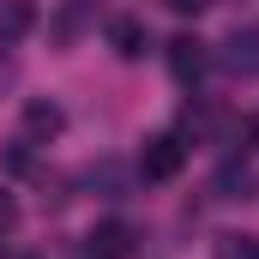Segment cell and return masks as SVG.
<instances>
[{
	"mask_svg": "<svg viewBox=\"0 0 259 259\" xmlns=\"http://www.w3.org/2000/svg\"><path fill=\"white\" fill-rule=\"evenodd\" d=\"M133 253V229L127 223H103L84 235V259H127Z\"/></svg>",
	"mask_w": 259,
	"mask_h": 259,
	"instance_id": "obj_7",
	"label": "cell"
},
{
	"mask_svg": "<svg viewBox=\"0 0 259 259\" xmlns=\"http://www.w3.org/2000/svg\"><path fill=\"white\" fill-rule=\"evenodd\" d=\"M217 193H223V199H259V145H241V157L223 163Z\"/></svg>",
	"mask_w": 259,
	"mask_h": 259,
	"instance_id": "obj_3",
	"label": "cell"
},
{
	"mask_svg": "<svg viewBox=\"0 0 259 259\" xmlns=\"http://www.w3.org/2000/svg\"><path fill=\"white\" fill-rule=\"evenodd\" d=\"M12 84H18V66H12V55H6V49H0V97H6V91H12Z\"/></svg>",
	"mask_w": 259,
	"mask_h": 259,
	"instance_id": "obj_11",
	"label": "cell"
},
{
	"mask_svg": "<svg viewBox=\"0 0 259 259\" xmlns=\"http://www.w3.org/2000/svg\"><path fill=\"white\" fill-rule=\"evenodd\" d=\"M205 66H211V42H199V36H175V42H169V72H175V84L193 91L199 78H205Z\"/></svg>",
	"mask_w": 259,
	"mask_h": 259,
	"instance_id": "obj_4",
	"label": "cell"
},
{
	"mask_svg": "<svg viewBox=\"0 0 259 259\" xmlns=\"http://www.w3.org/2000/svg\"><path fill=\"white\" fill-rule=\"evenodd\" d=\"M61 127H66V115L55 109V103H24V145H49V139H61Z\"/></svg>",
	"mask_w": 259,
	"mask_h": 259,
	"instance_id": "obj_6",
	"label": "cell"
},
{
	"mask_svg": "<svg viewBox=\"0 0 259 259\" xmlns=\"http://www.w3.org/2000/svg\"><path fill=\"white\" fill-rule=\"evenodd\" d=\"M0 259H30V253H18V247H0Z\"/></svg>",
	"mask_w": 259,
	"mask_h": 259,
	"instance_id": "obj_13",
	"label": "cell"
},
{
	"mask_svg": "<svg viewBox=\"0 0 259 259\" xmlns=\"http://www.w3.org/2000/svg\"><path fill=\"white\" fill-rule=\"evenodd\" d=\"M12 229H18V199H12L6 187H0V241H6Z\"/></svg>",
	"mask_w": 259,
	"mask_h": 259,
	"instance_id": "obj_10",
	"label": "cell"
},
{
	"mask_svg": "<svg viewBox=\"0 0 259 259\" xmlns=\"http://www.w3.org/2000/svg\"><path fill=\"white\" fill-rule=\"evenodd\" d=\"M217 259H259V235H223Z\"/></svg>",
	"mask_w": 259,
	"mask_h": 259,
	"instance_id": "obj_9",
	"label": "cell"
},
{
	"mask_svg": "<svg viewBox=\"0 0 259 259\" xmlns=\"http://www.w3.org/2000/svg\"><path fill=\"white\" fill-rule=\"evenodd\" d=\"M181 163H187V139H181V133H157V139H145V151H139V175H145V181H175Z\"/></svg>",
	"mask_w": 259,
	"mask_h": 259,
	"instance_id": "obj_1",
	"label": "cell"
},
{
	"mask_svg": "<svg viewBox=\"0 0 259 259\" xmlns=\"http://www.w3.org/2000/svg\"><path fill=\"white\" fill-rule=\"evenodd\" d=\"M175 12H205V6H217V0H169Z\"/></svg>",
	"mask_w": 259,
	"mask_h": 259,
	"instance_id": "obj_12",
	"label": "cell"
},
{
	"mask_svg": "<svg viewBox=\"0 0 259 259\" xmlns=\"http://www.w3.org/2000/svg\"><path fill=\"white\" fill-rule=\"evenodd\" d=\"M36 30V0H0V49L24 42Z\"/></svg>",
	"mask_w": 259,
	"mask_h": 259,
	"instance_id": "obj_8",
	"label": "cell"
},
{
	"mask_svg": "<svg viewBox=\"0 0 259 259\" xmlns=\"http://www.w3.org/2000/svg\"><path fill=\"white\" fill-rule=\"evenodd\" d=\"M217 66L229 72V78H259V24H247V30H229L223 36V49H217Z\"/></svg>",
	"mask_w": 259,
	"mask_h": 259,
	"instance_id": "obj_2",
	"label": "cell"
},
{
	"mask_svg": "<svg viewBox=\"0 0 259 259\" xmlns=\"http://www.w3.org/2000/svg\"><path fill=\"white\" fill-rule=\"evenodd\" d=\"M103 36H109V49L121 55V61H145V49H151V30H145V18H109L103 24Z\"/></svg>",
	"mask_w": 259,
	"mask_h": 259,
	"instance_id": "obj_5",
	"label": "cell"
}]
</instances>
